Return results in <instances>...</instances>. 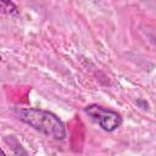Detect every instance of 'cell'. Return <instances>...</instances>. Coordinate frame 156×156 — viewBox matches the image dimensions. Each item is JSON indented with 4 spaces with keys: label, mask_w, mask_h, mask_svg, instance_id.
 I'll list each match as a JSON object with an SVG mask.
<instances>
[{
    "label": "cell",
    "mask_w": 156,
    "mask_h": 156,
    "mask_svg": "<svg viewBox=\"0 0 156 156\" xmlns=\"http://www.w3.org/2000/svg\"><path fill=\"white\" fill-rule=\"evenodd\" d=\"M17 117L32 127L33 129L51 136L56 140H62L66 136V127L63 122L52 112L39 108H16Z\"/></svg>",
    "instance_id": "1"
},
{
    "label": "cell",
    "mask_w": 156,
    "mask_h": 156,
    "mask_svg": "<svg viewBox=\"0 0 156 156\" xmlns=\"http://www.w3.org/2000/svg\"><path fill=\"white\" fill-rule=\"evenodd\" d=\"M84 112L95 121L101 129L106 132H113L122 124V117L117 111L102 107L96 104H91L84 107Z\"/></svg>",
    "instance_id": "2"
},
{
    "label": "cell",
    "mask_w": 156,
    "mask_h": 156,
    "mask_svg": "<svg viewBox=\"0 0 156 156\" xmlns=\"http://www.w3.org/2000/svg\"><path fill=\"white\" fill-rule=\"evenodd\" d=\"M5 141L11 146L12 151H13L17 156H29L28 152L24 150V147L18 143V140H17L16 138H13V136H6V138H5Z\"/></svg>",
    "instance_id": "3"
},
{
    "label": "cell",
    "mask_w": 156,
    "mask_h": 156,
    "mask_svg": "<svg viewBox=\"0 0 156 156\" xmlns=\"http://www.w3.org/2000/svg\"><path fill=\"white\" fill-rule=\"evenodd\" d=\"M0 13H4V15H17L18 13V9H17L16 4L12 2V1L0 0Z\"/></svg>",
    "instance_id": "4"
},
{
    "label": "cell",
    "mask_w": 156,
    "mask_h": 156,
    "mask_svg": "<svg viewBox=\"0 0 156 156\" xmlns=\"http://www.w3.org/2000/svg\"><path fill=\"white\" fill-rule=\"evenodd\" d=\"M0 156H7V155H6L5 152H4V150H2L1 147H0Z\"/></svg>",
    "instance_id": "5"
},
{
    "label": "cell",
    "mask_w": 156,
    "mask_h": 156,
    "mask_svg": "<svg viewBox=\"0 0 156 156\" xmlns=\"http://www.w3.org/2000/svg\"><path fill=\"white\" fill-rule=\"evenodd\" d=\"M0 61H1V56H0Z\"/></svg>",
    "instance_id": "6"
}]
</instances>
